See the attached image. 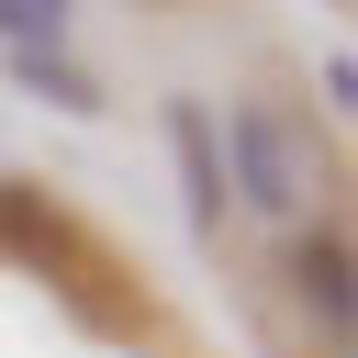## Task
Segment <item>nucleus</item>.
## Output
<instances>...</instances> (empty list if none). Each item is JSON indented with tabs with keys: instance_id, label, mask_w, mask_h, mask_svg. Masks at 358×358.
Returning a JSON list of instances; mask_svg holds the SVG:
<instances>
[{
	"instance_id": "obj_3",
	"label": "nucleus",
	"mask_w": 358,
	"mask_h": 358,
	"mask_svg": "<svg viewBox=\"0 0 358 358\" xmlns=\"http://www.w3.org/2000/svg\"><path fill=\"white\" fill-rule=\"evenodd\" d=\"M280 280H291V302L324 324V347H347V324H358V257H347V224H302L291 235V257H280Z\"/></svg>"
},
{
	"instance_id": "obj_5",
	"label": "nucleus",
	"mask_w": 358,
	"mask_h": 358,
	"mask_svg": "<svg viewBox=\"0 0 358 358\" xmlns=\"http://www.w3.org/2000/svg\"><path fill=\"white\" fill-rule=\"evenodd\" d=\"M11 67H22V90H45L56 112H112V90H101V78H90V67L67 56V45H22Z\"/></svg>"
},
{
	"instance_id": "obj_6",
	"label": "nucleus",
	"mask_w": 358,
	"mask_h": 358,
	"mask_svg": "<svg viewBox=\"0 0 358 358\" xmlns=\"http://www.w3.org/2000/svg\"><path fill=\"white\" fill-rule=\"evenodd\" d=\"M0 34H11V56L22 45H67V0H0Z\"/></svg>"
},
{
	"instance_id": "obj_4",
	"label": "nucleus",
	"mask_w": 358,
	"mask_h": 358,
	"mask_svg": "<svg viewBox=\"0 0 358 358\" xmlns=\"http://www.w3.org/2000/svg\"><path fill=\"white\" fill-rule=\"evenodd\" d=\"M168 145H179V179H190V224L213 235V224H224V157H213L201 101H168Z\"/></svg>"
},
{
	"instance_id": "obj_2",
	"label": "nucleus",
	"mask_w": 358,
	"mask_h": 358,
	"mask_svg": "<svg viewBox=\"0 0 358 358\" xmlns=\"http://www.w3.org/2000/svg\"><path fill=\"white\" fill-rule=\"evenodd\" d=\"M224 168H235V190H246L257 213H291V224L336 190V168H324L313 123H302V112H280V101H235V112H224Z\"/></svg>"
},
{
	"instance_id": "obj_1",
	"label": "nucleus",
	"mask_w": 358,
	"mask_h": 358,
	"mask_svg": "<svg viewBox=\"0 0 358 358\" xmlns=\"http://www.w3.org/2000/svg\"><path fill=\"white\" fill-rule=\"evenodd\" d=\"M0 257H22L78 324H101V336H134L145 324V291H134V268L67 213V201H45L34 179H0Z\"/></svg>"
}]
</instances>
